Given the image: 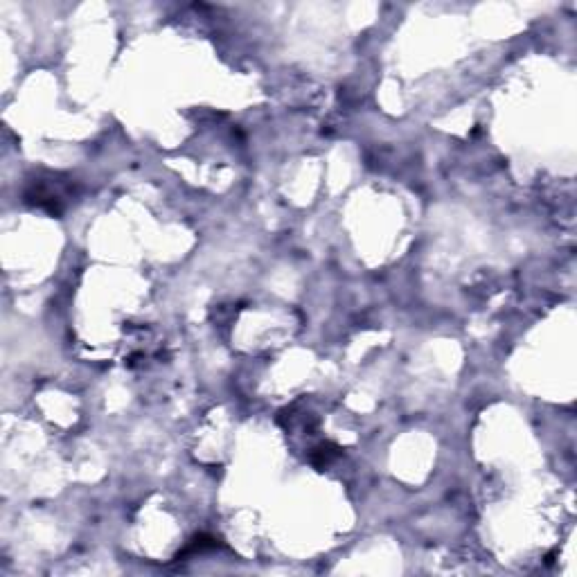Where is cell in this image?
<instances>
[{
	"mask_svg": "<svg viewBox=\"0 0 577 577\" xmlns=\"http://www.w3.org/2000/svg\"><path fill=\"white\" fill-rule=\"evenodd\" d=\"M340 456V449L336 444H331V442H323L318 446H314L312 453H309V462H312L314 467H318V469H325L327 465H331L336 458Z\"/></svg>",
	"mask_w": 577,
	"mask_h": 577,
	"instance_id": "obj_1",
	"label": "cell"
}]
</instances>
